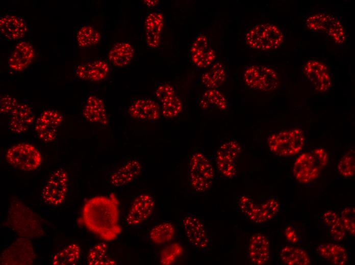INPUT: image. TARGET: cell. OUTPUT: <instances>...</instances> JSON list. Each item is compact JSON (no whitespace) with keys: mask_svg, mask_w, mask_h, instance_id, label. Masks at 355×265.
<instances>
[{"mask_svg":"<svg viewBox=\"0 0 355 265\" xmlns=\"http://www.w3.org/2000/svg\"><path fill=\"white\" fill-rule=\"evenodd\" d=\"M119 218V201L112 193L88 199L83 205L81 220L89 231L104 241L111 242L122 231Z\"/></svg>","mask_w":355,"mask_h":265,"instance_id":"obj_1","label":"cell"},{"mask_svg":"<svg viewBox=\"0 0 355 265\" xmlns=\"http://www.w3.org/2000/svg\"><path fill=\"white\" fill-rule=\"evenodd\" d=\"M164 21V16L160 12H151L147 16L145 21L146 42L150 48L159 46Z\"/></svg>","mask_w":355,"mask_h":265,"instance_id":"obj_24","label":"cell"},{"mask_svg":"<svg viewBox=\"0 0 355 265\" xmlns=\"http://www.w3.org/2000/svg\"><path fill=\"white\" fill-rule=\"evenodd\" d=\"M108 247L104 243L93 246L87 254V262L89 265H114L116 262L107 254Z\"/></svg>","mask_w":355,"mask_h":265,"instance_id":"obj_32","label":"cell"},{"mask_svg":"<svg viewBox=\"0 0 355 265\" xmlns=\"http://www.w3.org/2000/svg\"><path fill=\"white\" fill-rule=\"evenodd\" d=\"M161 113L166 118H173L178 116L183 109L180 98L175 94L168 98L162 103Z\"/></svg>","mask_w":355,"mask_h":265,"instance_id":"obj_38","label":"cell"},{"mask_svg":"<svg viewBox=\"0 0 355 265\" xmlns=\"http://www.w3.org/2000/svg\"><path fill=\"white\" fill-rule=\"evenodd\" d=\"M77 41L79 46L87 47L96 44L101 38L100 34L93 26H82L77 32Z\"/></svg>","mask_w":355,"mask_h":265,"instance_id":"obj_35","label":"cell"},{"mask_svg":"<svg viewBox=\"0 0 355 265\" xmlns=\"http://www.w3.org/2000/svg\"><path fill=\"white\" fill-rule=\"evenodd\" d=\"M63 121V116L53 109L43 111L34 123V131L44 142L50 143L56 140L58 130Z\"/></svg>","mask_w":355,"mask_h":265,"instance_id":"obj_11","label":"cell"},{"mask_svg":"<svg viewBox=\"0 0 355 265\" xmlns=\"http://www.w3.org/2000/svg\"><path fill=\"white\" fill-rule=\"evenodd\" d=\"M323 219L334 240L341 241L344 238L346 230L337 213L331 210H327L323 214Z\"/></svg>","mask_w":355,"mask_h":265,"instance_id":"obj_31","label":"cell"},{"mask_svg":"<svg viewBox=\"0 0 355 265\" xmlns=\"http://www.w3.org/2000/svg\"><path fill=\"white\" fill-rule=\"evenodd\" d=\"M328 160V153L322 148L303 153L298 156L294 163V177L300 183H309L319 176L326 166Z\"/></svg>","mask_w":355,"mask_h":265,"instance_id":"obj_3","label":"cell"},{"mask_svg":"<svg viewBox=\"0 0 355 265\" xmlns=\"http://www.w3.org/2000/svg\"><path fill=\"white\" fill-rule=\"evenodd\" d=\"M283 34L274 25L265 23L257 25L246 33L245 40L251 47L269 50L277 47L283 41Z\"/></svg>","mask_w":355,"mask_h":265,"instance_id":"obj_7","label":"cell"},{"mask_svg":"<svg viewBox=\"0 0 355 265\" xmlns=\"http://www.w3.org/2000/svg\"><path fill=\"white\" fill-rule=\"evenodd\" d=\"M305 143L303 131L298 128L282 130L271 135L267 144L270 151L281 156H289L299 152Z\"/></svg>","mask_w":355,"mask_h":265,"instance_id":"obj_4","label":"cell"},{"mask_svg":"<svg viewBox=\"0 0 355 265\" xmlns=\"http://www.w3.org/2000/svg\"><path fill=\"white\" fill-rule=\"evenodd\" d=\"M3 225L20 237L32 239L44 235L40 217L22 201L15 198L10 202Z\"/></svg>","mask_w":355,"mask_h":265,"instance_id":"obj_2","label":"cell"},{"mask_svg":"<svg viewBox=\"0 0 355 265\" xmlns=\"http://www.w3.org/2000/svg\"><path fill=\"white\" fill-rule=\"evenodd\" d=\"M82 114L89 122L106 125L108 117L104 101L95 95L89 96L83 108Z\"/></svg>","mask_w":355,"mask_h":265,"instance_id":"obj_23","label":"cell"},{"mask_svg":"<svg viewBox=\"0 0 355 265\" xmlns=\"http://www.w3.org/2000/svg\"><path fill=\"white\" fill-rule=\"evenodd\" d=\"M237 205L240 210L250 221L260 224V204H257L248 196L242 195L239 197Z\"/></svg>","mask_w":355,"mask_h":265,"instance_id":"obj_36","label":"cell"},{"mask_svg":"<svg viewBox=\"0 0 355 265\" xmlns=\"http://www.w3.org/2000/svg\"><path fill=\"white\" fill-rule=\"evenodd\" d=\"M307 25L311 30L326 33L338 43H342L345 40L344 29L340 21L329 14H314L308 18Z\"/></svg>","mask_w":355,"mask_h":265,"instance_id":"obj_12","label":"cell"},{"mask_svg":"<svg viewBox=\"0 0 355 265\" xmlns=\"http://www.w3.org/2000/svg\"><path fill=\"white\" fill-rule=\"evenodd\" d=\"M34 56V49L30 42H19L15 46L8 58V66L13 71L20 72L31 64Z\"/></svg>","mask_w":355,"mask_h":265,"instance_id":"obj_19","label":"cell"},{"mask_svg":"<svg viewBox=\"0 0 355 265\" xmlns=\"http://www.w3.org/2000/svg\"><path fill=\"white\" fill-rule=\"evenodd\" d=\"M246 84L251 88L263 91H273L278 86L276 73L272 68L262 65H252L244 73Z\"/></svg>","mask_w":355,"mask_h":265,"instance_id":"obj_10","label":"cell"},{"mask_svg":"<svg viewBox=\"0 0 355 265\" xmlns=\"http://www.w3.org/2000/svg\"><path fill=\"white\" fill-rule=\"evenodd\" d=\"M304 72L313 87L319 92H325L332 81L326 66L316 61H310L304 67Z\"/></svg>","mask_w":355,"mask_h":265,"instance_id":"obj_17","label":"cell"},{"mask_svg":"<svg viewBox=\"0 0 355 265\" xmlns=\"http://www.w3.org/2000/svg\"><path fill=\"white\" fill-rule=\"evenodd\" d=\"M36 256L30 239L19 237L2 252L0 263L3 265H31Z\"/></svg>","mask_w":355,"mask_h":265,"instance_id":"obj_8","label":"cell"},{"mask_svg":"<svg viewBox=\"0 0 355 265\" xmlns=\"http://www.w3.org/2000/svg\"><path fill=\"white\" fill-rule=\"evenodd\" d=\"M248 254L253 264H266L270 258V245L266 236L260 233L253 234L249 241Z\"/></svg>","mask_w":355,"mask_h":265,"instance_id":"obj_20","label":"cell"},{"mask_svg":"<svg viewBox=\"0 0 355 265\" xmlns=\"http://www.w3.org/2000/svg\"><path fill=\"white\" fill-rule=\"evenodd\" d=\"M35 122V114L30 105L20 103L10 115L8 128L15 134L27 131Z\"/></svg>","mask_w":355,"mask_h":265,"instance_id":"obj_15","label":"cell"},{"mask_svg":"<svg viewBox=\"0 0 355 265\" xmlns=\"http://www.w3.org/2000/svg\"><path fill=\"white\" fill-rule=\"evenodd\" d=\"M182 247L177 243L172 244L161 251L160 262L162 264H170L173 262L182 253Z\"/></svg>","mask_w":355,"mask_h":265,"instance_id":"obj_41","label":"cell"},{"mask_svg":"<svg viewBox=\"0 0 355 265\" xmlns=\"http://www.w3.org/2000/svg\"><path fill=\"white\" fill-rule=\"evenodd\" d=\"M134 56L133 46L127 42L117 43L110 49L108 58L115 66L124 67L129 65Z\"/></svg>","mask_w":355,"mask_h":265,"instance_id":"obj_26","label":"cell"},{"mask_svg":"<svg viewBox=\"0 0 355 265\" xmlns=\"http://www.w3.org/2000/svg\"><path fill=\"white\" fill-rule=\"evenodd\" d=\"M18 104L15 98L9 95L3 96L0 100L1 114L10 115Z\"/></svg>","mask_w":355,"mask_h":265,"instance_id":"obj_43","label":"cell"},{"mask_svg":"<svg viewBox=\"0 0 355 265\" xmlns=\"http://www.w3.org/2000/svg\"><path fill=\"white\" fill-rule=\"evenodd\" d=\"M27 31V25L21 16L8 14L0 17V33L5 39L19 40L24 37Z\"/></svg>","mask_w":355,"mask_h":265,"instance_id":"obj_18","label":"cell"},{"mask_svg":"<svg viewBox=\"0 0 355 265\" xmlns=\"http://www.w3.org/2000/svg\"><path fill=\"white\" fill-rule=\"evenodd\" d=\"M260 224L267 222L273 219L278 212L280 205L274 198H271L260 204Z\"/></svg>","mask_w":355,"mask_h":265,"instance_id":"obj_40","label":"cell"},{"mask_svg":"<svg viewBox=\"0 0 355 265\" xmlns=\"http://www.w3.org/2000/svg\"><path fill=\"white\" fill-rule=\"evenodd\" d=\"M182 225L189 243L202 252L210 247V240L205 227L194 215H187L182 219Z\"/></svg>","mask_w":355,"mask_h":265,"instance_id":"obj_13","label":"cell"},{"mask_svg":"<svg viewBox=\"0 0 355 265\" xmlns=\"http://www.w3.org/2000/svg\"><path fill=\"white\" fill-rule=\"evenodd\" d=\"M225 71L223 65L217 62L214 63L201 77L202 84L208 89H217L224 82Z\"/></svg>","mask_w":355,"mask_h":265,"instance_id":"obj_29","label":"cell"},{"mask_svg":"<svg viewBox=\"0 0 355 265\" xmlns=\"http://www.w3.org/2000/svg\"><path fill=\"white\" fill-rule=\"evenodd\" d=\"M68 177L62 168L54 171L49 175L41 191L44 202L53 205L61 204L65 200L68 189Z\"/></svg>","mask_w":355,"mask_h":265,"instance_id":"obj_9","label":"cell"},{"mask_svg":"<svg viewBox=\"0 0 355 265\" xmlns=\"http://www.w3.org/2000/svg\"><path fill=\"white\" fill-rule=\"evenodd\" d=\"M190 54L192 62L199 68L209 67L216 58L215 51L210 46L196 50Z\"/></svg>","mask_w":355,"mask_h":265,"instance_id":"obj_37","label":"cell"},{"mask_svg":"<svg viewBox=\"0 0 355 265\" xmlns=\"http://www.w3.org/2000/svg\"><path fill=\"white\" fill-rule=\"evenodd\" d=\"M337 168L339 173L345 177L353 176L355 173V152L351 149L340 160Z\"/></svg>","mask_w":355,"mask_h":265,"instance_id":"obj_39","label":"cell"},{"mask_svg":"<svg viewBox=\"0 0 355 265\" xmlns=\"http://www.w3.org/2000/svg\"><path fill=\"white\" fill-rule=\"evenodd\" d=\"M109 70L107 62L98 60L79 65L75 69V74L81 80L96 82L104 80Z\"/></svg>","mask_w":355,"mask_h":265,"instance_id":"obj_21","label":"cell"},{"mask_svg":"<svg viewBox=\"0 0 355 265\" xmlns=\"http://www.w3.org/2000/svg\"><path fill=\"white\" fill-rule=\"evenodd\" d=\"M81 252L79 245L70 244L54 255L52 263L54 265H75L80 259Z\"/></svg>","mask_w":355,"mask_h":265,"instance_id":"obj_28","label":"cell"},{"mask_svg":"<svg viewBox=\"0 0 355 265\" xmlns=\"http://www.w3.org/2000/svg\"><path fill=\"white\" fill-rule=\"evenodd\" d=\"M5 158L10 165L24 171L36 170L42 161L38 149L27 143H19L10 147L6 151Z\"/></svg>","mask_w":355,"mask_h":265,"instance_id":"obj_6","label":"cell"},{"mask_svg":"<svg viewBox=\"0 0 355 265\" xmlns=\"http://www.w3.org/2000/svg\"><path fill=\"white\" fill-rule=\"evenodd\" d=\"M155 207L154 198L148 194L137 196L132 202L125 221L128 225H138L146 221L152 214Z\"/></svg>","mask_w":355,"mask_h":265,"instance_id":"obj_14","label":"cell"},{"mask_svg":"<svg viewBox=\"0 0 355 265\" xmlns=\"http://www.w3.org/2000/svg\"><path fill=\"white\" fill-rule=\"evenodd\" d=\"M142 170V166L138 161H129L112 173L110 182L114 187H123L136 179Z\"/></svg>","mask_w":355,"mask_h":265,"instance_id":"obj_22","label":"cell"},{"mask_svg":"<svg viewBox=\"0 0 355 265\" xmlns=\"http://www.w3.org/2000/svg\"><path fill=\"white\" fill-rule=\"evenodd\" d=\"M283 262L288 265H309L311 259L309 254L303 249L292 246H286L280 254Z\"/></svg>","mask_w":355,"mask_h":265,"instance_id":"obj_27","label":"cell"},{"mask_svg":"<svg viewBox=\"0 0 355 265\" xmlns=\"http://www.w3.org/2000/svg\"><path fill=\"white\" fill-rule=\"evenodd\" d=\"M340 217L346 230L351 235L355 234V209L353 206H348L341 212Z\"/></svg>","mask_w":355,"mask_h":265,"instance_id":"obj_42","label":"cell"},{"mask_svg":"<svg viewBox=\"0 0 355 265\" xmlns=\"http://www.w3.org/2000/svg\"><path fill=\"white\" fill-rule=\"evenodd\" d=\"M189 176L190 184L198 193H204L212 187L214 172L212 164L202 152L193 153L189 161Z\"/></svg>","mask_w":355,"mask_h":265,"instance_id":"obj_5","label":"cell"},{"mask_svg":"<svg viewBox=\"0 0 355 265\" xmlns=\"http://www.w3.org/2000/svg\"><path fill=\"white\" fill-rule=\"evenodd\" d=\"M175 230L172 223L164 222L154 226L149 232V238L155 244L162 245L172 241Z\"/></svg>","mask_w":355,"mask_h":265,"instance_id":"obj_30","label":"cell"},{"mask_svg":"<svg viewBox=\"0 0 355 265\" xmlns=\"http://www.w3.org/2000/svg\"><path fill=\"white\" fill-rule=\"evenodd\" d=\"M174 94L175 92L173 87L167 83L159 85L155 91V96L161 103Z\"/></svg>","mask_w":355,"mask_h":265,"instance_id":"obj_44","label":"cell"},{"mask_svg":"<svg viewBox=\"0 0 355 265\" xmlns=\"http://www.w3.org/2000/svg\"><path fill=\"white\" fill-rule=\"evenodd\" d=\"M143 2L148 7H154L159 2L158 1H144Z\"/></svg>","mask_w":355,"mask_h":265,"instance_id":"obj_46","label":"cell"},{"mask_svg":"<svg viewBox=\"0 0 355 265\" xmlns=\"http://www.w3.org/2000/svg\"><path fill=\"white\" fill-rule=\"evenodd\" d=\"M128 113L134 119L154 121L159 119L161 110L159 104L154 100L149 98H139L131 104Z\"/></svg>","mask_w":355,"mask_h":265,"instance_id":"obj_16","label":"cell"},{"mask_svg":"<svg viewBox=\"0 0 355 265\" xmlns=\"http://www.w3.org/2000/svg\"><path fill=\"white\" fill-rule=\"evenodd\" d=\"M286 240L291 244H296L299 238L295 229L291 226H287L284 231Z\"/></svg>","mask_w":355,"mask_h":265,"instance_id":"obj_45","label":"cell"},{"mask_svg":"<svg viewBox=\"0 0 355 265\" xmlns=\"http://www.w3.org/2000/svg\"><path fill=\"white\" fill-rule=\"evenodd\" d=\"M241 152L240 145L236 141L232 140L223 143L218 148L215 153V161L225 163H235Z\"/></svg>","mask_w":355,"mask_h":265,"instance_id":"obj_33","label":"cell"},{"mask_svg":"<svg viewBox=\"0 0 355 265\" xmlns=\"http://www.w3.org/2000/svg\"><path fill=\"white\" fill-rule=\"evenodd\" d=\"M203 109L215 107L220 110H225L227 103L223 95L217 89H208L203 94L200 101Z\"/></svg>","mask_w":355,"mask_h":265,"instance_id":"obj_34","label":"cell"},{"mask_svg":"<svg viewBox=\"0 0 355 265\" xmlns=\"http://www.w3.org/2000/svg\"><path fill=\"white\" fill-rule=\"evenodd\" d=\"M317 251L321 257L333 264L344 265L348 261V253L346 249L338 244H321L317 247Z\"/></svg>","mask_w":355,"mask_h":265,"instance_id":"obj_25","label":"cell"}]
</instances>
